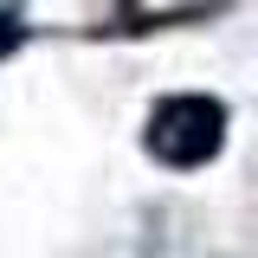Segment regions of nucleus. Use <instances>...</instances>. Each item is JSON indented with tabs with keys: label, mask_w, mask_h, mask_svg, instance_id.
Returning <instances> with one entry per match:
<instances>
[{
	"label": "nucleus",
	"mask_w": 258,
	"mask_h": 258,
	"mask_svg": "<svg viewBox=\"0 0 258 258\" xmlns=\"http://www.w3.org/2000/svg\"><path fill=\"white\" fill-rule=\"evenodd\" d=\"M226 142V110L213 97H168L149 116V155L168 168H200Z\"/></svg>",
	"instance_id": "nucleus-1"
}]
</instances>
